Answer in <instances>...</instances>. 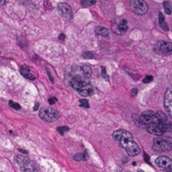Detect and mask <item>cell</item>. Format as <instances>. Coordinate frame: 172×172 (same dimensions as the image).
Listing matches in <instances>:
<instances>
[{"mask_svg":"<svg viewBox=\"0 0 172 172\" xmlns=\"http://www.w3.org/2000/svg\"><path fill=\"white\" fill-rule=\"evenodd\" d=\"M134 120L139 127L144 128L151 135L161 136L167 131V123L161 122L153 111H144Z\"/></svg>","mask_w":172,"mask_h":172,"instance_id":"6da1fadb","label":"cell"},{"mask_svg":"<svg viewBox=\"0 0 172 172\" xmlns=\"http://www.w3.org/2000/svg\"><path fill=\"white\" fill-rule=\"evenodd\" d=\"M112 137L115 140L119 141L121 146L127 151L129 156H135L140 153V149L138 144L134 141L133 135L128 131L119 129L112 134Z\"/></svg>","mask_w":172,"mask_h":172,"instance_id":"7a4b0ae2","label":"cell"},{"mask_svg":"<svg viewBox=\"0 0 172 172\" xmlns=\"http://www.w3.org/2000/svg\"><path fill=\"white\" fill-rule=\"evenodd\" d=\"M71 85L83 97H88L93 93L92 84L87 79H84L80 76H73L71 80Z\"/></svg>","mask_w":172,"mask_h":172,"instance_id":"3957f363","label":"cell"},{"mask_svg":"<svg viewBox=\"0 0 172 172\" xmlns=\"http://www.w3.org/2000/svg\"><path fill=\"white\" fill-rule=\"evenodd\" d=\"M15 162L22 172H40L39 165L32 161L30 158L17 155L15 157Z\"/></svg>","mask_w":172,"mask_h":172,"instance_id":"277c9868","label":"cell"},{"mask_svg":"<svg viewBox=\"0 0 172 172\" xmlns=\"http://www.w3.org/2000/svg\"><path fill=\"white\" fill-rule=\"evenodd\" d=\"M153 149L156 152H165L172 150V138L167 136H159L154 139Z\"/></svg>","mask_w":172,"mask_h":172,"instance_id":"5b68a950","label":"cell"},{"mask_svg":"<svg viewBox=\"0 0 172 172\" xmlns=\"http://www.w3.org/2000/svg\"><path fill=\"white\" fill-rule=\"evenodd\" d=\"M39 116L41 119L46 122H54L58 119L60 115L59 112L55 108L51 107H45L39 112Z\"/></svg>","mask_w":172,"mask_h":172,"instance_id":"8992f818","label":"cell"},{"mask_svg":"<svg viewBox=\"0 0 172 172\" xmlns=\"http://www.w3.org/2000/svg\"><path fill=\"white\" fill-rule=\"evenodd\" d=\"M154 50L157 54L162 55H171L172 54V43L164 40H160L155 44Z\"/></svg>","mask_w":172,"mask_h":172,"instance_id":"52a82bcc","label":"cell"},{"mask_svg":"<svg viewBox=\"0 0 172 172\" xmlns=\"http://www.w3.org/2000/svg\"><path fill=\"white\" fill-rule=\"evenodd\" d=\"M132 9L135 14L143 15L148 11V4L144 0H134L132 3Z\"/></svg>","mask_w":172,"mask_h":172,"instance_id":"ba28073f","label":"cell"},{"mask_svg":"<svg viewBox=\"0 0 172 172\" xmlns=\"http://www.w3.org/2000/svg\"><path fill=\"white\" fill-rule=\"evenodd\" d=\"M155 163L160 169L166 171H172V160L167 156H160L155 160Z\"/></svg>","mask_w":172,"mask_h":172,"instance_id":"9c48e42d","label":"cell"},{"mask_svg":"<svg viewBox=\"0 0 172 172\" xmlns=\"http://www.w3.org/2000/svg\"><path fill=\"white\" fill-rule=\"evenodd\" d=\"M58 10L61 16L67 19H71L73 17V13L71 6L66 3H60L58 4Z\"/></svg>","mask_w":172,"mask_h":172,"instance_id":"30bf717a","label":"cell"},{"mask_svg":"<svg viewBox=\"0 0 172 172\" xmlns=\"http://www.w3.org/2000/svg\"><path fill=\"white\" fill-rule=\"evenodd\" d=\"M164 104L166 112L172 119V88H168L165 95Z\"/></svg>","mask_w":172,"mask_h":172,"instance_id":"8fae6325","label":"cell"},{"mask_svg":"<svg viewBox=\"0 0 172 172\" xmlns=\"http://www.w3.org/2000/svg\"><path fill=\"white\" fill-rule=\"evenodd\" d=\"M128 30V22L126 19H121L119 22H118L115 24L114 31L118 35H123Z\"/></svg>","mask_w":172,"mask_h":172,"instance_id":"7c38bea8","label":"cell"},{"mask_svg":"<svg viewBox=\"0 0 172 172\" xmlns=\"http://www.w3.org/2000/svg\"><path fill=\"white\" fill-rule=\"evenodd\" d=\"M20 72H21V74L23 75V76H24L25 78L29 79V80H30V81H34V80H35V76L33 75V74L30 72V68H29L28 66H26V65L22 66L21 68H20Z\"/></svg>","mask_w":172,"mask_h":172,"instance_id":"4fadbf2b","label":"cell"},{"mask_svg":"<svg viewBox=\"0 0 172 172\" xmlns=\"http://www.w3.org/2000/svg\"><path fill=\"white\" fill-rule=\"evenodd\" d=\"M159 24L160 26V28L165 31H168L169 30V27L167 25V23L165 22V17L161 13L159 14Z\"/></svg>","mask_w":172,"mask_h":172,"instance_id":"5bb4252c","label":"cell"},{"mask_svg":"<svg viewBox=\"0 0 172 172\" xmlns=\"http://www.w3.org/2000/svg\"><path fill=\"white\" fill-rule=\"evenodd\" d=\"M96 33L98 35L103 36V37H107L108 36V30L106 29L105 27H102V26H98L96 28Z\"/></svg>","mask_w":172,"mask_h":172,"instance_id":"9a60e30c","label":"cell"},{"mask_svg":"<svg viewBox=\"0 0 172 172\" xmlns=\"http://www.w3.org/2000/svg\"><path fill=\"white\" fill-rule=\"evenodd\" d=\"M87 151H84V153H79V154H76L74 155L73 159L75 160L76 161H82V160H87Z\"/></svg>","mask_w":172,"mask_h":172,"instance_id":"2e32d148","label":"cell"},{"mask_svg":"<svg viewBox=\"0 0 172 172\" xmlns=\"http://www.w3.org/2000/svg\"><path fill=\"white\" fill-rule=\"evenodd\" d=\"M81 69H82V71H83V75H84V76H85L86 78H89L90 76H92V69H91L90 67L84 65V66H83V67H81Z\"/></svg>","mask_w":172,"mask_h":172,"instance_id":"e0dca14e","label":"cell"},{"mask_svg":"<svg viewBox=\"0 0 172 172\" xmlns=\"http://www.w3.org/2000/svg\"><path fill=\"white\" fill-rule=\"evenodd\" d=\"M155 113H156V116H157L158 119L160 120L161 122H163L165 123H167V117H166V115H165L164 112L159 111V112H156Z\"/></svg>","mask_w":172,"mask_h":172,"instance_id":"ac0fdd59","label":"cell"},{"mask_svg":"<svg viewBox=\"0 0 172 172\" xmlns=\"http://www.w3.org/2000/svg\"><path fill=\"white\" fill-rule=\"evenodd\" d=\"M97 0H81V3L83 7H89L95 4Z\"/></svg>","mask_w":172,"mask_h":172,"instance_id":"d6986e66","label":"cell"},{"mask_svg":"<svg viewBox=\"0 0 172 172\" xmlns=\"http://www.w3.org/2000/svg\"><path fill=\"white\" fill-rule=\"evenodd\" d=\"M163 5H164V9H165V13L167 15H171V8L170 5V3L168 1H165L163 3Z\"/></svg>","mask_w":172,"mask_h":172,"instance_id":"ffe728a7","label":"cell"},{"mask_svg":"<svg viewBox=\"0 0 172 172\" xmlns=\"http://www.w3.org/2000/svg\"><path fill=\"white\" fill-rule=\"evenodd\" d=\"M57 131L60 133V135H63L66 132L69 131V128L67 127V126H61V127H59L57 128Z\"/></svg>","mask_w":172,"mask_h":172,"instance_id":"44dd1931","label":"cell"},{"mask_svg":"<svg viewBox=\"0 0 172 172\" xmlns=\"http://www.w3.org/2000/svg\"><path fill=\"white\" fill-rule=\"evenodd\" d=\"M83 56L86 59H92L93 58V53L92 51H85L83 54Z\"/></svg>","mask_w":172,"mask_h":172,"instance_id":"7402d4cb","label":"cell"},{"mask_svg":"<svg viewBox=\"0 0 172 172\" xmlns=\"http://www.w3.org/2000/svg\"><path fill=\"white\" fill-rule=\"evenodd\" d=\"M79 103H80V104L82 107H87V108H88L90 106H89V103H88V101L87 100V99H81L80 101H79Z\"/></svg>","mask_w":172,"mask_h":172,"instance_id":"603a6c76","label":"cell"},{"mask_svg":"<svg viewBox=\"0 0 172 172\" xmlns=\"http://www.w3.org/2000/svg\"><path fill=\"white\" fill-rule=\"evenodd\" d=\"M9 105H10V107H11L15 108V110H19V109L21 108L20 105L19 104V103H14L13 101H9Z\"/></svg>","mask_w":172,"mask_h":172,"instance_id":"cb8c5ba5","label":"cell"},{"mask_svg":"<svg viewBox=\"0 0 172 172\" xmlns=\"http://www.w3.org/2000/svg\"><path fill=\"white\" fill-rule=\"evenodd\" d=\"M153 81V76H147L144 77V79L143 80V83H149L150 82Z\"/></svg>","mask_w":172,"mask_h":172,"instance_id":"d4e9b609","label":"cell"},{"mask_svg":"<svg viewBox=\"0 0 172 172\" xmlns=\"http://www.w3.org/2000/svg\"><path fill=\"white\" fill-rule=\"evenodd\" d=\"M101 69H102V73H101L102 76H103V78H107V79H108V76H107V74L106 68H105L104 67H101Z\"/></svg>","mask_w":172,"mask_h":172,"instance_id":"484cf974","label":"cell"},{"mask_svg":"<svg viewBox=\"0 0 172 172\" xmlns=\"http://www.w3.org/2000/svg\"><path fill=\"white\" fill-rule=\"evenodd\" d=\"M48 102H49L50 105H53V104H55V103L57 102V99H56V97H50V98H49V100H48Z\"/></svg>","mask_w":172,"mask_h":172,"instance_id":"4316f807","label":"cell"},{"mask_svg":"<svg viewBox=\"0 0 172 172\" xmlns=\"http://www.w3.org/2000/svg\"><path fill=\"white\" fill-rule=\"evenodd\" d=\"M144 160L147 162V163H149V164H150V157H149V155H147V154H144Z\"/></svg>","mask_w":172,"mask_h":172,"instance_id":"83f0119b","label":"cell"},{"mask_svg":"<svg viewBox=\"0 0 172 172\" xmlns=\"http://www.w3.org/2000/svg\"><path fill=\"white\" fill-rule=\"evenodd\" d=\"M65 39H66V35L64 34H60L59 35V40H64Z\"/></svg>","mask_w":172,"mask_h":172,"instance_id":"f1b7e54d","label":"cell"},{"mask_svg":"<svg viewBox=\"0 0 172 172\" xmlns=\"http://www.w3.org/2000/svg\"><path fill=\"white\" fill-rule=\"evenodd\" d=\"M137 92H138V90L136 89V88L132 89V95H136V94H137Z\"/></svg>","mask_w":172,"mask_h":172,"instance_id":"f546056e","label":"cell"},{"mask_svg":"<svg viewBox=\"0 0 172 172\" xmlns=\"http://www.w3.org/2000/svg\"><path fill=\"white\" fill-rule=\"evenodd\" d=\"M48 76H49V77H50V80H51V83H54V80H53V77L51 75V73H50V71H48Z\"/></svg>","mask_w":172,"mask_h":172,"instance_id":"4dcf8cb0","label":"cell"},{"mask_svg":"<svg viewBox=\"0 0 172 172\" xmlns=\"http://www.w3.org/2000/svg\"><path fill=\"white\" fill-rule=\"evenodd\" d=\"M19 152H22L23 154H28V151H27V150H22V149H19Z\"/></svg>","mask_w":172,"mask_h":172,"instance_id":"1f68e13d","label":"cell"},{"mask_svg":"<svg viewBox=\"0 0 172 172\" xmlns=\"http://www.w3.org/2000/svg\"><path fill=\"white\" fill-rule=\"evenodd\" d=\"M5 2H6V0H0V7L3 6V5H4Z\"/></svg>","mask_w":172,"mask_h":172,"instance_id":"d6a6232c","label":"cell"},{"mask_svg":"<svg viewBox=\"0 0 172 172\" xmlns=\"http://www.w3.org/2000/svg\"><path fill=\"white\" fill-rule=\"evenodd\" d=\"M39 107H40V103H36L35 106V107H34V110H35V111H37Z\"/></svg>","mask_w":172,"mask_h":172,"instance_id":"836d02e7","label":"cell"},{"mask_svg":"<svg viewBox=\"0 0 172 172\" xmlns=\"http://www.w3.org/2000/svg\"><path fill=\"white\" fill-rule=\"evenodd\" d=\"M137 172H144V171H141V170H139V171H138Z\"/></svg>","mask_w":172,"mask_h":172,"instance_id":"e575fe53","label":"cell"},{"mask_svg":"<svg viewBox=\"0 0 172 172\" xmlns=\"http://www.w3.org/2000/svg\"><path fill=\"white\" fill-rule=\"evenodd\" d=\"M0 54H1V51H0Z\"/></svg>","mask_w":172,"mask_h":172,"instance_id":"d590c367","label":"cell"}]
</instances>
